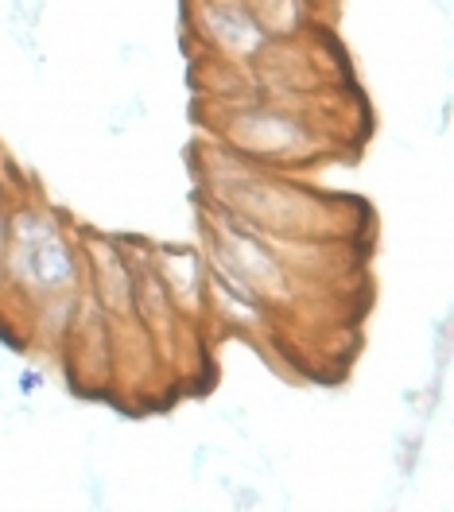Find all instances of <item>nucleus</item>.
Returning <instances> with one entry per match:
<instances>
[{
	"instance_id": "f257e3e1",
	"label": "nucleus",
	"mask_w": 454,
	"mask_h": 512,
	"mask_svg": "<svg viewBox=\"0 0 454 512\" xmlns=\"http://www.w3.org/2000/svg\"><path fill=\"white\" fill-rule=\"evenodd\" d=\"M191 28L206 39V47L214 55H222L229 63L245 66L264 47V32L253 24V16L245 12L241 0H195Z\"/></svg>"
},
{
	"instance_id": "f03ea898",
	"label": "nucleus",
	"mask_w": 454,
	"mask_h": 512,
	"mask_svg": "<svg viewBox=\"0 0 454 512\" xmlns=\"http://www.w3.org/2000/svg\"><path fill=\"white\" fill-rule=\"evenodd\" d=\"M16 241H20L24 272L32 276L39 288L59 291L74 284V272H78L74 268V253L55 237V229L47 222H39L32 214H20L16 218Z\"/></svg>"
},
{
	"instance_id": "7ed1b4c3",
	"label": "nucleus",
	"mask_w": 454,
	"mask_h": 512,
	"mask_svg": "<svg viewBox=\"0 0 454 512\" xmlns=\"http://www.w3.org/2000/svg\"><path fill=\"white\" fill-rule=\"evenodd\" d=\"M229 136L249 156H276V152H288L295 144H303L307 128L288 113H280V109L253 105V109H241V113L229 117Z\"/></svg>"
},
{
	"instance_id": "20e7f679",
	"label": "nucleus",
	"mask_w": 454,
	"mask_h": 512,
	"mask_svg": "<svg viewBox=\"0 0 454 512\" xmlns=\"http://www.w3.org/2000/svg\"><path fill=\"white\" fill-rule=\"evenodd\" d=\"M264 39H299L311 24V0H241Z\"/></svg>"
},
{
	"instance_id": "39448f33",
	"label": "nucleus",
	"mask_w": 454,
	"mask_h": 512,
	"mask_svg": "<svg viewBox=\"0 0 454 512\" xmlns=\"http://www.w3.org/2000/svg\"><path fill=\"white\" fill-rule=\"evenodd\" d=\"M98 291L101 299L117 311V315H132V276L125 260L113 249H98Z\"/></svg>"
},
{
	"instance_id": "423d86ee",
	"label": "nucleus",
	"mask_w": 454,
	"mask_h": 512,
	"mask_svg": "<svg viewBox=\"0 0 454 512\" xmlns=\"http://www.w3.org/2000/svg\"><path fill=\"white\" fill-rule=\"evenodd\" d=\"M20 388H24V392H35V388H39V377H35V373H24Z\"/></svg>"
}]
</instances>
